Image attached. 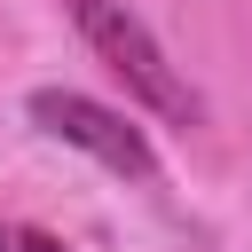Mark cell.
<instances>
[{
  "instance_id": "cell-2",
  "label": "cell",
  "mask_w": 252,
  "mask_h": 252,
  "mask_svg": "<svg viewBox=\"0 0 252 252\" xmlns=\"http://www.w3.org/2000/svg\"><path fill=\"white\" fill-rule=\"evenodd\" d=\"M32 118H39L55 142L87 150L94 165H110V173H126V181H150V173H158V150L142 142V126H126V118H118L110 102H94V94L39 87V94H32Z\"/></svg>"
},
{
  "instance_id": "cell-3",
  "label": "cell",
  "mask_w": 252,
  "mask_h": 252,
  "mask_svg": "<svg viewBox=\"0 0 252 252\" xmlns=\"http://www.w3.org/2000/svg\"><path fill=\"white\" fill-rule=\"evenodd\" d=\"M16 252H71V244H55L47 228H16Z\"/></svg>"
},
{
  "instance_id": "cell-4",
  "label": "cell",
  "mask_w": 252,
  "mask_h": 252,
  "mask_svg": "<svg viewBox=\"0 0 252 252\" xmlns=\"http://www.w3.org/2000/svg\"><path fill=\"white\" fill-rule=\"evenodd\" d=\"M0 252H16V236H8V228H0Z\"/></svg>"
},
{
  "instance_id": "cell-1",
  "label": "cell",
  "mask_w": 252,
  "mask_h": 252,
  "mask_svg": "<svg viewBox=\"0 0 252 252\" xmlns=\"http://www.w3.org/2000/svg\"><path fill=\"white\" fill-rule=\"evenodd\" d=\"M71 8V24L87 32V47L126 79V94L134 102H150L158 118H173V126H189L197 118V94H189V79L165 63V47L150 39V24L126 8V0H63Z\"/></svg>"
}]
</instances>
